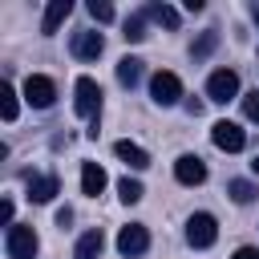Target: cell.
Wrapping results in <instances>:
<instances>
[{"mask_svg":"<svg viewBox=\"0 0 259 259\" xmlns=\"http://www.w3.org/2000/svg\"><path fill=\"white\" fill-rule=\"evenodd\" d=\"M150 97H154L158 105H174V101L182 97V81H178V73L158 69V73L150 77Z\"/></svg>","mask_w":259,"mask_h":259,"instance_id":"cell-3","label":"cell"},{"mask_svg":"<svg viewBox=\"0 0 259 259\" xmlns=\"http://www.w3.org/2000/svg\"><path fill=\"white\" fill-rule=\"evenodd\" d=\"M255 174H259V158H255Z\"/></svg>","mask_w":259,"mask_h":259,"instance_id":"cell-28","label":"cell"},{"mask_svg":"<svg viewBox=\"0 0 259 259\" xmlns=\"http://www.w3.org/2000/svg\"><path fill=\"white\" fill-rule=\"evenodd\" d=\"M0 223H8V227H12V202H8V198L0 202Z\"/></svg>","mask_w":259,"mask_h":259,"instance_id":"cell-25","label":"cell"},{"mask_svg":"<svg viewBox=\"0 0 259 259\" xmlns=\"http://www.w3.org/2000/svg\"><path fill=\"white\" fill-rule=\"evenodd\" d=\"M0 113H4V121H16V89L8 81L0 85Z\"/></svg>","mask_w":259,"mask_h":259,"instance_id":"cell-19","label":"cell"},{"mask_svg":"<svg viewBox=\"0 0 259 259\" xmlns=\"http://www.w3.org/2000/svg\"><path fill=\"white\" fill-rule=\"evenodd\" d=\"M210 142H214L219 150H227V154H239V150L247 146V134L239 130V121H214V125H210Z\"/></svg>","mask_w":259,"mask_h":259,"instance_id":"cell-6","label":"cell"},{"mask_svg":"<svg viewBox=\"0 0 259 259\" xmlns=\"http://www.w3.org/2000/svg\"><path fill=\"white\" fill-rule=\"evenodd\" d=\"M214 45H219V36H214V32H202V36H198V40L190 45V53H194V57H206V53H210Z\"/></svg>","mask_w":259,"mask_h":259,"instance_id":"cell-23","label":"cell"},{"mask_svg":"<svg viewBox=\"0 0 259 259\" xmlns=\"http://www.w3.org/2000/svg\"><path fill=\"white\" fill-rule=\"evenodd\" d=\"M227 190H231V198H235V202H251V198L259 194V190H255L251 182H243V178H235V182H231Z\"/></svg>","mask_w":259,"mask_h":259,"instance_id":"cell-22","label":"cell"},{"mask_svg":"<svg viewBox=\"0 0 259 259\" xmlns=\"http://www.w3.org/2000/svg\"><path fill=\"white\" fill-rule=\"evenodd\" d=\"M69 223H73V210L61 206V210H57V227H69Z\"/></svg>","mask_w":259,"mask_h":259,"instance_id":"cell-26","label":"cell"},{"mask_svg":"<svg viewBox=\"0 0 259 259\" xmlns=\"http://www.w3.org/2000/svg\"><path fill=\"white\" fill-rule=\"evenodd\" d=\"M243 117H247V121H259V89H251V93L243 97Z\"/></svg>","mask_w":259,"mask_h":259,"instance_id":"cell-24","label":"cell"},{"mask_svg":"<svg viewBox=\"0 0 259 259\" xmlns=\"http://www.w3.org/2000/svg\"><path fill=\"white\" fill-rule=\"evenodd\" d=\"M101 190H105V170H101L97 162H85V166H81V194L97 198Z\"/></svg>","mask_w":259,"mask_h":259,"instance_id":"cell-12","label":"cell"},{"mask_svg":"<svg viewBox=\"0 0 259 259\" xmlns=\"http://www.w3.org/2000/svg\"><path fill=\"white\" fill-rule=\"evenodd\" d=\"M146 16H150V20H158V24H166V28H178V12H174L170 4H150V8H146Z\"/></svg>","mask_w":259,"mask_h":259,"instance_id":"cell-18","label":"cell"},{"mask_svg":"<svg viewBox=\"0 0 259 259\" xmlns=\"http://www.w3.org/2000/svg\"><path fill=\"white\" fill-rule=\"evenodd\" d=\"M101 49H105V40H101V32H93V28H85V32L73 36V53H77L81 61H97Z\"/></svg>","mask_w":259,"mask_h":259,"instance_id":"cell-10","label":"cell"},{"mask_svg":"<svg viewBox=\"0 0 259 259\" xmlns=\"http://www.w3.org/2000/svg\"><path fill=\"white\" fill-rule=\"evenodd\" d=\"M231 259H259V251H255V247H239Z\"/></svg>","mask_w":259,"mask_h":259,"instance_id":"cell-27","label":"cell"},{"mask_svg":"<svg viewBox=\"0 0 259 259\" xmlns=\"http://www.w3.org/2000/svg\"><path fill=\"white\" fill-rule=\"evenodd\" d=\"M142 194H146V190H142V182H138V178H121V182H117V198H121L125 206L142 202Z\"/></svg>","mask_w":259,"mask_h":259,"instance_id":"cell-17","label":"cell"},{"mask_svg":"<svg viewBox=\"0 0 259 259\" xmlns=\"http://www.w3.org/2000/svg\"><path fill=\"white\" fill-rule=\"evenodd\" d=\"M36 231L32 227H20V223H12L8 227V259H32L36 255Z\"/></svg>","mask_w":259,"mask_h":259,"instance_id":"cell-5","label":"cell"},{"mask_svg":"<svg viewBox=\"0 0 259 259\" xmlns=\"http://www.w3.org/2000/svg\"><path fill=\"white\" fill-rule=\"evenodd\" d=\"M174 178H178L182 186H198V182H206V162H202L198 154H182V158L174 162Z\"/></svg>","mask_w":259,"mask_h":259,"instance_id":"cell-9","label":"cell"},{"mask_svg":"<svg viewBox=\"0 0 259 259\" xmlns=\"http://www.w3.org/2000/svg\"><path fill=\"white\" fill-rule=\"evenodd\" d=\"M117 81H121L125 89H134V85L142 81V61H138V57H121V61H117Z\"/></svg>","mask_w":259,"mask_h":259,"instance_id":"cell-16","label":"cell"},{"mask_svg":"<svg viewBox=\"0 0 259 259\" xmlns=\"http://www.w3.org/2000/svg\"><path fill=\"white\" fill-rule=\"evenodd\" d=\"M206 97L219 101V105H227L231 97H239V73L235 69H214L210 81H206Z\"/></svg>","mask_w":259,"mask_h":259,"instance_id":"cell-4","label":"cell"},{"mask_svg":"<svg viewBox=\"0 0 259 259\" xmlns=\"http://www.w3.org/2000/svg\"><path fill=\"white\" fill-rule=\"evenodd\" d=\"M146 247H150V231H146L142 223H130V227H121V231H117V251H121L125 259L142 255Z\"/></svg>","mask_w":259,"mask_h":259,"instance_id":"cell-8","label":"cell"},{"mask_svg":"<svg viewBox=\"0 0 259 259\" xmlns=\"http://www.w3.org/2000/svg\"><path fill=\"white\" fill-rule=\"evenodd\" d=\"M125 40H146V12H138V16H130L125 20V32H121Z\"/></svg>","mask_w":259,"mask_h":259,"instance_id":"cell-20","label":"cell"},{"mask_svg":"<svg viewBox=\"0 0 259 259\" xmlns=\"http://www.w3.org/2000/svg\"><path fill=\"white\" fill-rule=\"evenodd\" d=\"M57 190H61V182H57L53 174H40V178L28 182V198H32V202H49Z\"/></svg>","mask_w":259,"mask_h":259,"instance_id":"cell-14","label":"cell"},{"mask_svg":"<svg viewBox=\"0 0 259 259\" xmlns=\"http://www.w3.org/2000/svg\"><path fill=\"white\" fill-rule=\"evenodd\" d=\"M73 12V0H53L49 8H45V20H40V32H57L61 24H65V16Z\"/></svg>","mask_w":259,"mask_h":259,"instance_id":"cell-13","label":"cell"},{"mask_svg":"<svg viewBox=\"0 0 259 259\" xmlns=\"http://www.w3.org/2000/svg\"><path fill=\"white\" fill-rule=\"evenodd\" d=\"M73 109H77V117H97V109H101V85L93 81V77H77V85H73Z\"/></svg>","mask_w":259,"mask_h":259,"instance_id":"cell-1","label":"cell"},{"mask_svg":"<svg viewBox=\"0 0 259 259\" xmlns=\"http://www.w3.org/2000/svg\"><path fill=\"white\" fill-rule=\"evenodd\" d=\"M89 16H93L97 24H109V20H113V4H109V0H89Z\"/></svg>","mask_w":259,"mask_h":259,"instance_id":"cell-21","label":"cell"},{"mask_svg":"<svg viewBox=\"0 0 259 259\" xmlns=\"http://www.w3.org/2000/svg\"><path fill=\"white\" fill-rule=\"evenodd\" d=\"M101 247H105V235L93 227V231H85V235L77 239V259H97V255H101Z\"/></svg>","mask_w":259,"mask_h":259,"instance_id":"cell-15","label":"cell"},{"mask_svg":"<svg viewBox=\"0 0 259 259\" xmlns=\"http://www.w3.org/2000/svg\"><path fill=\"white\" fill-rule=\"evenodd\" d=\"M53 97H57V85H53L45 73H32V77L24 81V101H28V105L49 109V105H53Z\"/></svg>","mask_w":259,"mask_h":259,"instance_id":"cell-7","label":"cell"},{"mask_svg":"<svg viewBox=\"0 0 259 259\" xmlns=\"http://www.w3.org/2000/svg\"><path fill=\"white\" fill-rule=\"evenodd\" d=\"M214 239H219V223H214V214L198 210V214L186 219V243H190V247H210Z\"/></svg>","mask_w":259,"mask_h":259,"instance_id":"cell-2","label":"cell"},{"mask_svg":"<svg viewBox=\"0 0 259 259\" xmlns=\"http://www.w3.org/2000/svg\"><path fill=\"white\" fill-rule=\"evenodd\" d=\"M113 154H117L125 166H134V170H146V166H150V154H146L138 142H130V138H121V142L113 146Z\"/></svg>","mask_w":259,"mask_h":259,"instance_id":"cell-11","label":"cell"}]
</instances>
